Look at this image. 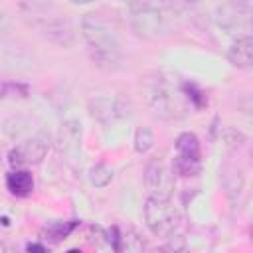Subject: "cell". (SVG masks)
Masks as SVG:
<instances>
[{"label":"cell","instance_id":"6da1fadb","mask_svg":"<svg viewBox=\"0 0 253 253\" xmlns=\"http://www.w3.org/2000/svg\"><path fill=\"white\" fill-rule=\"evenodd\" d=\"M81 34L91 49V57L99 67L115 69L121 61V47L113 30L95 14L81 20Z\"/></svg>","mask_w":253,"mask_h":253},{"label":"cell","instance_id":"7a4b0ae2","mask_svg":"<svg viewBox=\"0 0 253 253\" xmlns=\"http://www.w3.org/2000/svg\"><path fill=\"white\" fill-rule=\"evenodd\" d=\"M146 103L156 117L174 119L184 113L190 105L184 85H178L172 77L156 75L146 85Z\"/></svg>","mask_w":253,"mask_h":253},{"label":"cell","instance_id":"3957f363","mask_svg":"<svg viewBox=\"0 0 253 253\" xmlns=\"http://www.w3.org/2000/svg\"><path fill=\"white\" fill-rule=\"evenodd\" d=\"M144 221L148 229L162 239H172L178 235L182 227V213L170 202V198H156L150 196L144 202Z\"/></svg>","mask_w":253,"mask_h":253},{"label":"cell","instance_id":"277c9868","mask_svg":"<svg viewBox=\"0 0 253 253\" xmlns=\"http://www.w3.org/2000/svg\"><path fill=\"white\" fill-rule=\"evenodd\" d=\"M176 158H174V174L180 176H196L202 168V148L200 140L194 132H182L176 138Z\"/></svg>","mask_w":253,"mask_h":253},{"label":"cell","instance_id":"5b68a950","mask_svg":"<svg viewBox=\"0 0 253 253\" xmlns=\"http://www.w3.org/2000/svg\"><path fill=\"white\" fill-rule=\"evenodd\" d=\"M144 184L150 196L170 198L174 192V168L162 158H152L144 172Z\"/></svg>","mask_w":253,"mask_h":253},{"label":"cell","instance_id":"8992f818","mask_svg":"<svg viewBox=\"0 0 253 253\" xmlns=\"http://www.w3.org/2000/svg\"><path fill=\"white\" fill-rule=\"evenodd\" d=\"M47 154V142L40 136H34L18 146H14L8 154V162L14 168H26V166H36L40 164Z\"/></svg>","mask_w":253,"mask_h":253},{"label":"cell","instance_id":"52a82bcc","mask_svg":"<svg viewBox=\"0 0 253 253\" xmlns=\"http://www.w3.org/2000/svg\"><path fill=\"white\" fill-rule=\"evenodd\" d=\"M132 26L138 36L154 38L164 30V12L146 6H132Z\"/></svg>","mask_w":253,"mask_h":253},{"label":"cell","instance_id":"ba28073f","mask_svg":"<svg viewBox=\"0 0 253 253\" xmlns=\"http://www.w3.org/2000/svg\"><path fill=\"white\" fill-rule=\"evenodd\" d=\"M227 59L231 65H235L239 69H251L253 67V40H251V36L237 38L227 51Z\"/></svg>","mask_w":253,"mask_h":253},{"label":"cell","instance_id":"9c48e42d","mask_svg":"<svg viewBox=\"0 0 253 253\" xmlns=\"http://www.w3.org/2000/svg\"><path fill=\"white\" fill-rule=\"evenodd\" d=\"M6 188L10 190L12 196L28 198L34 192V176L26 168H16L6 176Z\"/></svg>","mask_w":253,"mask_h":253},{"label":"cell","instance_id":"30bf717a","mask_svg":"<svg viewBox=\"0 0 253 253\" xmlns=\"http://www.w3.org/2000/svg\"><path fill=\"white\" fill-rule=\"evenodd\" d=\"M75 221H57V223H53V225H49L47 229H45V233L53 239V241H59V239H65L73 229H75Z\"/></svg>","mask_w":253,"mask_h":253},{"label":"cell","instance_id":"8fae6325","mask_svg":"<svg viewBox=\"0 0 253 253\" xmlns=\"http://www.w3.org/2000/svg\"><path fill=\"white\" fill-rule=\"evenodd\" d=\"M152 144H154V134H152V130H150L148 126L138 128L136 134H134V148H136V152H146L148 148H152Z\"/></svg>","mask_w":253,"mask_h":253},{"label":"cell","instance_id":"7c38bea8","mask_svg":"<svg viewBox=\"0 0 253 253\" xmlns=\"http://www.w3.org/2000/svg\"><path fill=\"white\" fill-rule=\"evenodd\" d=\"M113 178V172L105 166V164H97L93 170H91V182L97 186V188H105Z\"/></svg>","mask_w":253,"mask_h":253},{"label":"cell","instance_id":"4fadbf2b","mask_svg":"<svg viewBox=\"0 0 253 253\" xmlns=\"http://www.w3.org/2000/svg\"><path fill=\"white\" fill-rule=\"evenodd\" d=\"M28 251H45L43 245H28Z\"/></svg>","mask_w":253,"mask_h":253},{"label":"cell","instance_id":"5bb4252c","mask_svg":"<svg viewBox=\"0 0 253 253\" xmlns=\"http://www.w3.org/2000/svg\"><path fill=\"white\" fill-rule=\"evenodd\" d=\"M75 4H91V2H97V0H71Z\"/></svg>","mask_w":253,"mask_h":253}]
</instances>
